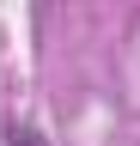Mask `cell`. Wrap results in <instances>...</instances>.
Segmentation results:
<instances>
[{
  "instance_id": "1",
  "label": "cell",
  "mask_w": 140,
  "mask_h": 146,
  "mask_svg": "<svg viewBox=\"0 0 140 146\" xmlns=\"http://www.w3.org/2000/svg\"><path fill=\"white\" fill-rule=\"evenodd\" d=\"M6 146H49V140L37 134V128H12V134H6Z\"/></svg>"
}]
</instances>
